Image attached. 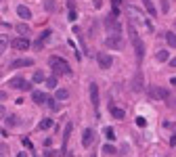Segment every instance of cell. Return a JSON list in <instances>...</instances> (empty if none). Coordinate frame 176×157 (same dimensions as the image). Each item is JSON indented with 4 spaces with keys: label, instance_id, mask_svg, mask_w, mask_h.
Instances as JSON below:
<instances>
[{
    "label": "cell",
    "instance_id": "1",
    "mask_svg": "<svg viewBox=\"0 0 176 157\" xmlns=\"http://www.w3.org/2000/svg\"><path fill=\"white\" fill-rule=\"evenodd\" d=\"M128 36H130V42H132V46H134L136 59L143 61V57H145V46H143V40H141L139 32H136V27H134L132 23H128Z\"/></svg>",
    "mask_w": 176,
    "mask_h": 157
},
{
    "label": "cell",
    "instance_id": "2",
    "mask_svg": "<svg viewBox=\"0 0 176 157\" xmlns=\"http://www.w3.org/2000/svg\"><path fill=\"white\" fill-rule=\"evenodd\" d=\"M48 63H50L53 71L57 73V75H69V73H71L69 63H67L65 59H61V57H50V59H48Z\"/></svg>",
    "mask_w": 176,
    "mask_h": 157
},
{
    "label": "cell",
    "instance_id": "3",
    "mask_svg": "<svg viewBox=\"0 0 176 157\" xmlns=\"http://www.w3.org/2000/svg\"><path fill=\"white\" fill-rule=\"evenodd\" d=\"M126 13L130 15V23H132V25L139 23V25H143V27H147V29H151V23L145 19V15H143V13H139L136 9H132V6H128V9H126Z\"/></svg>",
    "mask_w": 176,
    "mask_h": 157
},
{
    "label": "cell",
    "instance_id": "4",
    "mask_svg": "<svg viewBox=\"0 0 176 157\" xmlns=\"http://www.w3.org/2000/svg\"><path fill=\"white\" fill-rule=\"evenodd\" d=\"M105 25H107V32H109V36H122V25L117 23V15H109L105 19Z\"/></svg>",
    "mask_w": 176,
    "mask_h": 157
},
{
    "label": "cell",
    "instance_id": "5",
    "mask_svg": "<svg viewBox=\"0 0 176 157\" xmlns=\"http://www.w3.org/2000/svg\"><path fill=\"white\" fill-rule=\"evenodd\" d=\"M105 46L111 50H122L124 48V40L122 36H107L105 38Z\"/></svg>",
    "mask_w": 176,
    "mask_h": 157
},
{
    "label": "cell",
    "instance_id": "6",
    "mask_svg": "<svg viewBox=\"0 0 176 157\" xmlns=\"http://www.w3.org/2000/svg\"><path fill=\"white\" fill-rule=\"evenodd\" d=\"M11 88H17V90H32V84L25 80V78H13L11 82H9Z\"/></svg>",
    "mask_w": 176,
    "mask_h": 157
},
{
    "label": "cell",
    "instance_id": "7",
    "mask_svg": "<svg viewBox=\"0 0 176 157\" xmlns=\"http://www.w3.org/2000/svg\"><path fill=\"white\" fill-rule=\"evenodd\" d=\"M96 63H99V67H103V69H109V67L113 65V59H111L107 52H99V55H96Z\"/></svg>",
    "mask_w": 176,
    "mask_h": 157
},
{
    "label": "cell",
    "instance_id": "8",
    "mask_svg": "<svg viewBox=\"0 0 176 157\" xmlns=\"http://www.w3.org/2000/svg\"><path fill=\"white\" fill-rule=\"evenodd\" d=\"M11 46H13V48H17V50H27V48H29V40H27V36L15 38V40L11 42Z\"/></svg>",
    "mask_w": 176,
    "mask_h": 157
},
{
    "label": "cell",
    "instance_id": "9",
    "mask_svg": "<svg viewBox=\"0 0 176 157\" xmlns=\"http://www.w3.org/2000/svg\"><path fill=\"white\" fill-rule=\"evenodd\" d=\"M71 130H73V126H71V124H65V130H63V147H61L59 155H65V153H67V140H69Z\"/></svg>",
    "mask_w": 176,
    "mask_h": 157
},
{
    "label": "cell",
    "instance_id": "10",
    "mask_svg": "<svg viewBox=\"0 0 176 157\" xmlns=\"http://www.w3.org/2000/svg\"><path fill=\"white\" fill-rule=\"evenodd\" d=\"M92 140H94V132H92V128H86L82 132V145L88 149V147L92 145Z\"/></svg>",
    "mask_w": 176,
    "mask_h": 157
},
{
    "label": "cell",
    "instance_id": "11",
    "mask_svg": "<svg viewBox=\"0 0 176 157\" xmlns=\"http://www.w3.org/2000/svg\"><path fill=\"white\" fill-rule=\"evenodd\" d=\"M32 101H34L36 105H44L48 101V97L42 92V90H32Z\"/></svg>",
    "mask_w": 176,
    "mask_h": 157
},
{
    "label": "cell",
    "instance_id": "12",
    "mask_svg": "<svg viewBox=\"0 0 176 157\" xmlns=\"http://www.w3.org/2000/svg\"><path fill=\"white\" fill-rule=\"evenodd\" d=\"M34 65V59H17L11 63L13 69H21V67H32Z\"/></svg>",
    "mask_w": 176,
    "mask_h": 157
},
{
    "label": "cell",
    "instance_id": "13",
    "mask_svg": "<svg viewBox=\"0 0 176 157\" xmlns=\"http://www.w3.org/2000/svg\"><path fill=\"white\" fill-rule=\"evenodd\" d=\"M90 101H92V105H94V109H99V86L94 84H90Z\"/></svg>",
    "mask_w": 176,
    "mask_h": 157
},
{
    "label": "cell",
    "instance_id": "14",
    "mask_svg": "<svg viewBox=\"0 0 176 157\" xmlns=\"http://www.w3.org/2000/svg\"><path fill=\"white\" fill-rule=\"evenodd\" d=\"M151 94H153L155 98H168V90L157 86V88H151Z\"/></svg>",
    "mask_w": 176,
    "mask_h": 157
},
{
    "label": "cell",
    "instance_id": "15",
    "mask_svg": "<svg viewBox=\"0 0 176 157\" xmlns=\"http://www.w3.org/2000/svg\"><path fill=\"white\" fill-rule=\"evenodd\" d=\"M17 15H19L21 19H29V17H32V11H29L27 6H23V4H21V6H17Z\"/></svg>",
    "mask_w": 176,
    "mask_h": 157
},
{
    "label": "cell",
    "instance_id": "16",
    "mask_svg": "<svg viewBox=\"0 0 176 157\" xmlns=\"http://www.w3.org/2000/svg\"><path fill=\"white\" fill-rule=\"evenodd\" d=\"M143 4H145V9H147V13H149L151 17H155V15H157V9H155L153 0H143Z\"/></svg>",
    "mask_w": 176,
    "mask_h": 157
},
{
    "label": "cell",
    "instance_id": "17",
    "mask_svg": "<svg viewBox=\"0 0 176 157\" xmlns=\"http://www.w3.org/2000/svg\"><path fill=\"white\" fill-rule=\"evenodd\" d=\"M109 111H111V115H113L115 120H124V115H126V113H124V109H119V107H113V105L109 107Z\"/></svg>",
    "mask_w": 176,
    "mask_h": 157
},
{
    "label": "cell",
    "instance_id": "18",
    "mask_svg": "<svg viewBox=\"0 0 176 157\" xmlns=\"http://www.w3.org/2000/svg\"><path fill=\"white\" fill-rule=\"evenodd\" d=\"M67 98H69V92L65 88H59L57 94H55V101H67Z\"/></svg>",
    "mask_w": 176,
    "mask_h": 157
},
{
    "label": "cell",
    "instance_id": "19",
    "mask_svg": "<svg viewBox=\"0 0 176 157\" xmlns=\"http://www.w3.org/2000/svg\"><path fill=\"white\" fill-rule=\"evenodd\" d=\"M166 42H168V46H172V48H176V34H172V32H166Z\"/></svg>",
    "mask_w": 176,
    "mask_h": 157
},
{
    "label": "cell",
    "instance_id": "20",
    "mask_svg": "<svg viewBox=\"0 0 176 157\" xmlns=\"http://www.w3.org/2000/svg\"><path fill=\"white\" fill-rule=\"evenodd\" d=\"M155 59L159 61V63H164V61H168V59H170V55H168V50H157Z\"/></svg>",
    "mask_w": 176,
    "mask_h": 157
},
{
    "label": "cell",
    "instance_id": "21",
    "mask_svg": "<svg viewBox=\"0 0 176 157\" xmlns=\"http://www.w3.org/2000/svg\"><path fill=\"white\" fill-rule=\"evenodd\" d=\"M67 6H69V21H76L78 19V13H76V6H73V2H67Z\"/></svg>",
    "mask_w": 176,
    "mask_h": 157
},
{
    "label": "cell",
    "instance_id": "22",
    "mask_svg": "<svg viewBox=\"0 0 176 157\" xmlns=\"http://www.w3.org/2000/svg\"><path fill=\"white\" fill-rule=\"evenodd\" d=\"M15 29H17V32H19L21 36H27V34H29V27H27L25 23H19L17 27H15Z\"/></svg>",
    "mask_w": 176,
    "mask_h": 157
},
{
    "label": "cell",
    "instance_id": "23",
    "mask_svg": "<svg viewBox=\"0 0 176 157\" xmlns=\"http://www.w3.org/2000/svg\"><path fill=\"white\" fill-rule=\"evenodd\" d=\"M50 34H53V32H50V29H44V32H42V34H40V38H38V42H40V44H42V42H46L48 38H50Z\"/></svg>",
    "mask_w": 176,
    "mask_h": 157
},
{
    "label": "cell",
    "instance_id": "24",
    "mask_svg": "<svg viewBox=\"0 0 176 157\" xmlns=\"http://www.w3.org/2000/svg\"><path fill=\"white\" fill-rule=\"evenodd\" d=\"M44 84H46V88H57V78H55V75H53V78H46Z\"/></svg>",
    "mask_w": 176,
    "mask_h": 157
},
{
    "label": "cell",
    "instance_id": "25",
    "mask_svg": "<svg viewBox=\"0 0 176 157\" xmlns=\"http://www.w3.org/2000/svg\"><path fill=\"white\" fill-rule=\"evenodd\" d=\"M44 80H46L44 71H36V73H34V82H38V84H40V82H44Z\"/></svg>",
    "mask_w": 176,
    "mask_h": 157
},
{
    "label": "cell",
    "instance_id": "26",
    "mask_svg": "<svg viewBox=\"0 0 176 157\" xmlns=\"http://www.w3.org/2000/svg\"><path fill=\"white\" fill-rule=\"evenodd\" d=\"M105 136H107V140H115V132H113V128L107 126V128H105Z\"/></svg>",
    "mask_w": 176,
    "mask_h": 157
},
{
    "label": "cell",
    "instance_id": "27",
    "mask_svg": "<svg viewBox=\"0 0 176 157\" xmlns=\"http://www.w3.org/2000/svg\"><path fill=\"white\" fill-rule=\"evenodd\" d=\"M103 151H105L107 155H113V153H117V149H115L113 145H109V143H107V145L103 147Z\"/></svg>",
    "mask_w": 176,
    "mask_h": 157
},
{
    "label": "cell",
    "instance_id": "28",
    "mask_svg": "<svg viewBox=\"0 0 176 157\" xmlns=\"http://www.w3.org/2000/svg\"><path fill=\"white\" fill-rule=\"evenodd\" d=\"M50 126H53V121H50V120H42V121H40V126H38V128H40V130H48Z\"/></svg>",
    "mask_w": 176,
    "mask_h": 157
},
{
    "label": "cell",
    "instance_id": "29",
    "mask_svg": "<svg viewBox=\"0 0 176 157\" xmlns=\"http://www.w3.org/2000/svg\"><path fill=\"white\" fill-rule=\"evenodd\" d=\"M6 46H9V40H4V38H0V57H2V52L6 50Z\"/></svg>",
    "mask_w": 176,
    "mask_h": 157
},
{
    "label": "cell",
    "instance_id": "30",
    "mask_svg": "<svg viewBox=\"0 0 176 157\" xmlns=\"http://www.w3.org/2000/svg\"><path fill=\"white\" fill-rule=\"evenodd\" d=\"M134 90H141V73H136L134 78Z\"/></svg>",
    "mask_w": 176,
    "mask_h": 157
},
{
    "label": "cell",
    "instance_id": "31",
    "mask_svg": "<svg viewBox=\"0 0 176 157\" xmlns=\"http://www.w3.org/2000/svg\"><path fill=\"white\" fill-rule=\"evenodd\" d=\"M136 126L145 128V126H147V120H145V117H136Z\"/></svg>",
    "mask_w": 176,
    "mask_h": 157
},
{
    "label": "cell",
    "instance_id": "32",
    "mask_svg": "<svg viewBox=\"0 0 176 157\" xmlns=\"http://www.w3.org/2000/svg\"><path fill=\"white\" fill-rule=\"evenodd\" d=\"M46 11H55V2L53 0H46Z\"/></svg>",
    "mask_w": 176,
    "mask_h": 157
},
{
    "label": "cell",
    "instance_id": "33",
    "mask_svg": "<svg viewBox=\"0 0 176 157\" xmlns=\"http://www.w3.org/2000/svg\"><path fill=\"white\" fill-rule=\"evenodd\" d=\"M44 153H46V157H55L57 155V151H53V149H48V151H44Z\"/></svg>",
    "mask_w": 176,
    "mask_h": 157
},
{
    "label": "cell",
    "instance_id": "34",
    "mask_svg": "<svg viewBox=\"0 0 176 157\" xmlns=\"http://www.w3.org/2000/svg\"><path fill=\"white\" fill-rule=\"evenodd\" d=\"M162 11H168V0H162Z\"/></svg>",
    "mask_w": 176,
    "mask_h": 157
},
{
    "label": "cell",
    "instance_id": "35",
    "mask_svg": "<svg viewBox=\"0 0 176 157\" xmlns=\"http://www.w3.org/2000/svg\"><path fill=\"white\" fill-rule=\"evenodd\" d=\"M4 115H6V109H4V107H2V105H0V120H2Z\"/></svg>",
    "mask_w": 176,
    "mask_h": 157
},
{
    "label": "cell",
    "instance_id": "36",
    "mask_svg": "<svg viewBox=\"0 0 176 157\" xmlns=\"http://www.w3.org/2000/svg\"><path fill=\"white\" fill-rule=\"evenodd\" d=\"M11 117V124H19V120H17V115H9Z\"/></svg>",
    "mask_w": 176,
    "mask_h": 157
},
{
    "label": "cell",
    "instance_id": "37",
    "mask_svg": "<svg viewBox=\"0 0 176 157\" xmlns=\"http://www.w3.org/2000/svg\"><path fill=\"white\" fill-rule=\"evenodd\" d=\"M170 145H172V147H176V134L172 136V138H170Z\"/></svg>",
    "mask_w": 176,
    "mask_h": 157
},
{
    "label": "cell",
    "instance_id": "38",
    "mask_svg": "<svg viewBox=\"0 0 176 157\" xmlns=\"http://www.w3.org/2000/svg\"><path fill=\"white\" fill-rule=\"evenodd\" d=\"M111 4H113V6H119V4H122V0H111Z\"/></svg>",
    "mask_w": 176,
    "mask_h": 157
},
{
    "label": "cell",
    "instance_id": "39",
    "mask_svg": "<svg viewBox=\"0 0 176 157\" xmlns=\"http://www.w3.org/2000/svg\"><path fill=\"white\" fill-rule=\"evenodd\" d=\"M170 65H172V67H176V57H174L172 61H170Z\"/></svg>",
    "mask_w": 176,
    "mask_h": 157
},
{
    "label": "cell",
    "instance_id": "40",
    "mask_svg": "<svg viewBox=\"0 0 176 157\" xmlns=\"http://www.w3.org/2000/svg\"><path fill=\"white\" fill-rule=\"evenodd\" d=\"M17 157H27V153H25V151H21V153H19Z\"/></svg>",
    "mask_w": 176,
    "mask_h": 157
},
{
    "label": "cell",
    "instance_id": "41",
    "mask_svg": "<svg viewBox=\"0 0 176 157\" xmlns=\"http://www.w3.org/2000/svg\"><path fill=\"white\" fill-rule=\"evenodd\" d=\"M170 84H172V86H176V78H172V80H170Z\"/></svg>",
    "mask_w": 176,
    "mask_h": 157
},
{
    "label": "cell",
    "instance_id": "42",
    "mask_svg": "<svg viewBox=\"0 0 176 157\" xmlns=\"http://www.w3.org/2000/svg\"><path fill=\"white\" fill-rule=\"evenodd\" d=\"M4 97H6V94H4V92H0V101H2V98H4Z\"/></svg>",
    "mask_w": 176,
    "mask_h": 157
},
{
    "label": "cell",
    "instance_id": "43",
    "mask_svg": "<svg viewBox=\"0 0 176 157\" xmlns=\"http://www.w3.org/2000/svg\"><path fill=\"white\" fill-rule=\"evenodd\" d=\"M67 157H73V155H67Z\"/></svg>",
    "mask_w": 176,
    "mask_h": 157
},
{
    "label": "cell",
    "instance_id": "44",
    "mask_svg": "<svg viewBox=\"0 0 176 157\" xmlns=\"http://www.w3.org/2000/svg\"><path fill=\"white\" fill-rule=\"evenodd\" d=\"M0 157H2V155H0Z\"/></svg>",
    "mask_w": 176,
    "mask_h": 157
}]
</instances>
